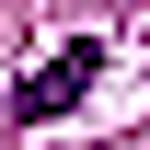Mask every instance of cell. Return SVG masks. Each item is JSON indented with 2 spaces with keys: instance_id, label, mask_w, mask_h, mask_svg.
I'll return each instance as SVG.
<instances>
[{
  "instance_id": "obj_1",
  "label": "cell",
  "mask_w": 150,
  "mask_h": 150,
  "mask_svg": "<svg viewBox=\"0 0 150 150\" xmlns=\"http://www.w3.org/2000/svg\"><path fill=\"white\" fill-rule=\"evenodd\" d=\"M93 69H104V46H93V35H69L58 58H35V69H23V93H12V115H35V127H46V115H69L81 93H93Z\"/></svg>"
}]
</instances>
